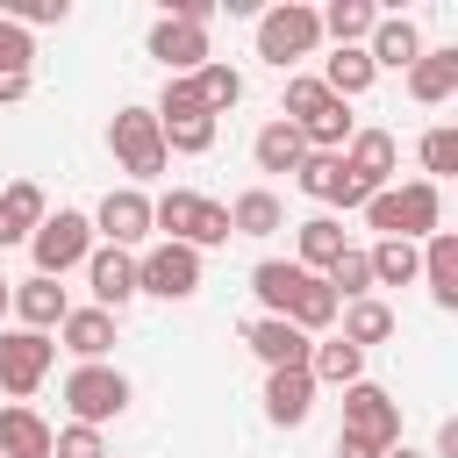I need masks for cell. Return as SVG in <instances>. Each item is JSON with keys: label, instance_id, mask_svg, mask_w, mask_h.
<instances>
[{"label": "cell", "instance_id": "5bb4252c", "mask_svg": "<svg viewBox=\"0 0 458 458\" xmlns=\"http://www.w3.org/2000/svg\"><path fill=\"white\" fill-rule=\"evenodd\" d=\"M86 279H93V308H122V301H136V258L129 250H114V243H100L93 258H86Z\"/></svg>", "mask_w": 458, "mask_h": 458}, {"label": "cell", "instance_id": "8fae6325", "mask_svg": "<svg viewBox=\"0 0 458 458\" xmlns=\"http://www.w3.org/2000/svg\"><path fill=\"white\" fill-rule=\"evenodd\" d=\"M293 179H301V193L308 200H322V208H365L372 193L351 179V165H344V150L329 157V150H308L301 165H293Z\"/></svg>", "mask_w": 458, "mask_h": 458}, {"label": "cell", "instance_id": "e575fe53", "mask_svg": "<svg viewBox=\"0 0 458 458\" xmlns=\"http://www.w3.org/2000/svg\"><path fill=\"white\" fill-rule=\"evenodd\" d=\"M193 93H200V107H208V114H222V107H236V100H243V72H229V64H215V57H208V64L193 72Z\"/></svg>", "mask_w": 458, "mask_h": 458}, {"label": "cell", "instance_id": "ee69618b", "mask_svg": "<svg viewBox=\"0 0 458 458\" xmlns=\"http://www.w3.org/2000/svg\"><path fill=\"white\" fill-rule=\"evenodd\" d=\"M7 301H14V286H7V279H0V315H7Z\"/></svg>", "mask_w": 458, "mask_h": 458}, {"label": "cell", "instance_id": "52a82bcc", "mask_svg": "<svg viewBox=\"0 0 458 458\" xmlns=\"http://www.w3.org/2000/svg\"><path fill=\"white\" fill-rule=\"evenodd\" d=\"M107 143H114V157H122V172L129 179H157L165 172V136H157V114L150 107H122L114 122H107Z\"/></svg>", "mask_w": 458, "mask_h": 458}, {"label": "cell", "instance_id": "d590c367", "mask_svg": "<svg viewBox=\"0 0 458 458\" xmlns=\"http://www.w3.org/2000/svg\"><path fill=\"white\" fill-rule=\"evenodd\" d=\"M322 286H329L336 301H365V286H372V265H365V250H344V258L322 272Z\"/></svg>", "mask_w": 458, "mask_h": 458}, {"label": "cell", "instance_id": "cb8c5ba5", "mask_svg": "<svg viewBox=\"0 0 458 458\" xmlns=\"http://www.w3.org/2000/svg\"><path fill=\"white\" fill-rule=\"evenodd\" d=\"M272 229H286V208L272 186H250L229 200V236H272Z\"/></svg>", "mask_w": 458, "mask_h": 458}, {"label": "cell", "instance_id": "83f0119b", "mask_svg": "<svg viewBox=\"0 0 458 458\" xmlns=\"http://www.w3.org/2000/svg\"><path fill=\"white\" fill-rule=\"evenodd\" d=\"M365 265H372V286H408V279H422V250L401 243V236H379V243L365 250Z\"/></svg>", "mask_w": 458, "mask_h": 458}, {"label": "cell", "instance_id": "7402d4cb", "mask_svg": "<svg viewBox=\"0 0 458 458\" xmlns=\"http://www.w3.org/2000/svg\"><path fill=\"white\" fill-rule=\"evenodd\" d=\"M57 336H64V351H79L86 365H100L107 344H114V315H107V308H72V315L57 322Z\"/></svg>", "mask_w": 458, "mask_h": 458}, {"label": "cell", "instance_id": "ab89813d", "mask_svg": "<svg viewBox=\"0 0 458 458\" xmlns=\"http://www.w3.org/2000/svg\"><path fill=\"white\" fill-rule=\"evenodd\" d=\"M29 57H36V43H29V29H14V21L0 14V72H29Z\"/></svg>", "mask_w": 458, "mask_h": 458}, {"label": "cell", "instance_id": "60d3db41", "mask_svg": "<svg viewBox=\"0 0 458 458\" xmlns=\"http://www.w3.org/2000/svg\"><path fill=\"white\" fill-rule=\"evenodd\" d=\"M21 93H29V72H0V107L21 100Z\"/></svg>", "mask_w": 458, "mask_h": 458}, {"label": "cell", "instance_id": "9a60e30c", "mask_svg": "<svg viewBox=\"0 0 458 458\" xmlns=\"http://www.w3.org/2000/svg\"><path fill=\"white\" fill-rule=\"evenodd\" d=\"M243 344L272 365V372H286V365H308V351H315V336H301L293 322H279V315H258L250 329H243Z\"/></svg>", "mask_w": 458, "mask_h": 458}, {"label": "cell", "instance_id": "d6986e66", "mask_svg": "<svg viewBox=\"0 0 458 458\" xmlns=\"http://www.w3.org/2000/svg\"><path fill=\"white\" fill-rule=\"evenodd\" d=\"M365 43H372V50H365V57H372V72H401V64H415V57H422V36H415V21H408V14H379Z\"/></svg>", "mask_w": 458, "mask_h": 458}, {"label": "cell", "instance_id": "ffe728a7", "mask_svg": "<svg viewBox=\"0 0 458 458\" xmlns=\"http://www.w3.org/2000/svg\"><path fill=\"white\" fill-rule=\"evenodd\" d=\"M50 422L36 415V408H21V401H7L0 408V458H50Z\"/></svg>", "mask_w": 458, "mask_h": 458}, {"label": "cell", "instance_id": "b9f144b4", "mask_svg": "<svg viewBox=\"0 0 458 458\" xmlns=\"http://www.w3.org/2000/svg\"><path fill=\"white\" fill-rule=\"evenodd\" d=\"M336 458H379L372 444H351V437H336Z\"/></svg>", "mask_w": 458, "mask_h": 458}, {"label": "cell", "instance_id": "4316f807", "mask_svg": "<svg viewBox=\"0 0 458 458\" xmlns=\"http://www.w3.org/2000/svg\"><path fill=\"white\" fill-rule=\"evenodd\" d=\"M344 250H351V243H344V222H336V215L301 222V272H308V279H315V272H329Z\"/></svg>", "mask_w": 458, "mask_h": 458}, {"label": "cell", "instance_id": "f546056e", "mask_svg": "<svg viewBox=\"0 0 458 458\" xmlns=\"http://www.w3.org/2000/svg\"><path fill=\"white\" fill-rule=\"evenodd\" d=\"M336 315H344V344H351V351H365V344H386V336H394V308H386V301H372V293H365V301H344Z\"/></svg>", "mask_w": 458, "mask_h": 458}, {"label": "cell", "instance_id": "d6a6232c", "mask_svg": "<svg viewBox=\"0 0 458 458\" xmlns=\"http://www.w3.org/2000/svg\"><path fill=\"white\" fill-rule=\"evenodd\" d=\"M372 21H379V7H365V0H336V7L322 14V36H336V50H358V36H372Z\"/></svg>", "mask_w": 458, "mask_h": 458}, {"label": "cell", "instance_id": "277c9868", "mask_svg": "<svg viewBox=\"0 0 458 458\" xmlns=\"http://www.w3.org/2000/svg\"><path fill=\"white\" fill-rule=\"evenodd\" d=\"M150 114H157V136H165V150H186V157H200V150L215 143V114L200 107L193 79H172V86H165V100H157Z\"/></svg>", "mask_w": 458, "mask_h": 458}, {"label": "cell", "instance_id": "7a4b0ae2", "mask_svg": "<svg viewBox=\"0 0 458 458\" xmlns=\"http://www.w3.org/2000/svg\"><path fill=\"white\" fill-rule=\"evenodd\" d=\"M150 229H165V243L208 250V243H229V208H222V200H208V193L172 186L165 200H150Z\"/></svg>", "mask_w": 458, "mask_h": 458}, {"label": "cell", "instance_id": "ba28073f", "mask_svg": "<svg viewBox=\"0 0 458 458\" xmlns=\"http://www.w3.org/2000/svg\"><path fill=\"white\" fill-rule=\"evenodd\" d=\"M64 408H72V422L100 429V422H114V415L129 408V379H122L114 365H79V372L64 379Z\"/></svg>", "mask_w": 458, "mask_h": 458}, {"label": "cell", "instance_id": "d4e9b609", "mask_svg": "<svg viewBox=\"0 0 458 458\" xmlns=\"http://www.w3.org/2000/svg\"><path fill=\"white\" fill-rule=\"evenodd\" d=\"M422 279H429V301L437 308H458V236L451 229H437L422 243Z\"/></svg>", "mask_w": 458, "mask_h": 458}, {"label": "cell", "instance_id": "6da1fadb", "mask_svg": "<svg viewBox=\"0 0 458 458\" xmlns=\"http://www.w3.org/2000/svg\"><path fill=\"white\" fill-rule=\"evenodd\" d=\"M365 222H372L379 236H401V243H415V236H437V222H444V200H437V186H429V179L379 186V193L365 200Z\"/></svg>", "mask_w": 458, "mask_h": 458}, {"label": "cell", "instance_id": "5b68a950", "mask_svg": "<svg viewBox=\"0 0 458 458\" xmlns=\"http://www.w3.org/2000/svg\"><path fill=\"white\" fill-rule=\"evenodd\" d=\"M29 250H36V272H43V279H57V272L86 265V258H93V215H79V208L43 215V229L29 236Z\"/></svg>", "mask_w": 458, "mask_h": 458}, {"label": "cell", "instance_id": "9c48e42d", "mask_svg": "<svg viewBox=\"0 0 458 458\" xmlns=\"http://www.w3.org/2000/svg\"><path fill=\"white\" fill-rule=\"evenodd\" d=\"M136 293H157V301H186L200 293V250L186 243H157L136 258Z\"/></svg>", "mask_w": 458, "mask_h": 458}, {"label": "cell", "instance_id": "8992f818", "mask_svg": "<svg viewBox=\"0 0 458 458\" xmlns=\"http://www.w3.org/2000/svg\"><path fill=\"white\" fill-rule=\"evenodd\" d=\"M322 43V14L315 7H301V0H286V7H272V14H258V57L265 64H293V57H308Z\"/></svg>", "mask_w": 458, "mask_h": 458}, {"label": "cell", "instance_id": "e0dca14e", "mask_svg": "<svg viewBox=\"0 0 458 458\" xmlns=\"http://www.w3.org/2000/svg\"><path fill=\"white\" fill-rule=\"evenodd\" d=\"M7 308H14V315H21V329H36V336H50V329H57L64 315H72L64 286H57V279H43V272H36V279H21Z\"/></svg>", "mask_w": 458, "mask_h": 458}, {"label": "cell", "instance_id": "4fadbf2b", "mask_svg": "<svg viewBox=\"0 0 458 458\" xmlns=\"http://www.w3.org/2000/svg\"><path fill=\"white\" fill-rule=\"evenodd\" d=\"M93 229H100V236H107L114 250H129V243H143V236H150V200H143L136 186H114V193L100 200Z\"/></svg>", "mask_w": 458, "mask_h": 458}, {"label": "cell", "instance_id": "74e56055", "mask_svg": "<svg viewBox=\"0 0 458 458\" xmlns=\"http://www.w3.org/2000/svg\"><path fill=\"white\" fill-rule=\"evenodd\" d=\"M422 165H429V186H437L444 172H458V129H429V136H422Z\"/></svg>", "mask_w": 458, "mask_h": 458}, {"label": "cell", "instance_id": "2e32d148", "mask_svg": "<svg viewBox=\"0 0 458 458\" xmlns=\"http://www.w3.org/2000/svg\"><path fill=\"white\" fill-rule=\"evenodd\" d=\"M394 136L386 129H351V150H344V165H351V179L365 186V193H379L386 179H394Z\"/></svg>", "mask_w": 458, "mask_h": 458}, {"label": "cell", "instance_id": "836d02e7", "mask_svg": "<svg viewBox=\"0 0 458 458\" xmlns=\"http://www.w3.org/2000/svg\"><path fill=\"white\" fill-rule=\"evenodd\" d=\"M372 79H379V72H372V57H365V50H336V57H329V72H322V86H329L336 100H358Z\"/></svg>", "mask_w": 458, "mask_h": 458}, {"label": "cell", "instance_id": "1f68e13d", "mask_svg": "<svg viewBox=\"0 0 458 458\" xmlns=\"http://www.w3.org/2000/svg\"><path fill=\"white\" fill-rule=\"evenodd\" d=\"M336 308H344V301H336V293H329L322 279H301V293H293L286 322H293L301 336H315V329H329V322H336Z\"/></svg>", "mask_w": 458, "mask_h": 458}, {"label": "cell", "instance_id": "44dd1931", "mask_svg": "<svg viewBox=\"0 0 458 458\" xmlns=\"http://www.w3.org/2000/svg\"><path fill=\"white\" fill-rule=\"evenodd\" d=\"M43 215H50V208H43V186H36V179H14V186L0 193V250L21 243V236H36Z\"/></svg>", "mask_w": 458, "mask_h": 458}, {"label": "cell", "instance_id": "7bdbcfd3", "mask_svg": "<svg viewBox=\"0 0 458 458\" xmlns=\"http://www.w3.org/2000/svg\"><path fill=\"white\" fill-rule=\"evenodd\" d=\"M379 458H422V451H408V444H394V451H379Z\"/></svg>", "mask_w": 458, "mask_h": 458}, {"label": "cell", "instance_id": "8d00e7d4", "mask_svg": "<svg viewBox=\"0 0 458 458\" xmlns=\"http://www.w3.org/2000/svg\"><path fill=\"white\" fill-rule=\"evenodd\" d=\"M329 100H336V93H329L322 79H286V114H279V122H308V114H322Z\"/></svg>", "mask_w": 458, "mask_h": 458}, {"label": "cell", "instance_id": "30bf717a", "mask_svg": "<svg viewBox=\"0 0 458 458\" xmlns=\"http://www.w3.org/2000/svg\"><path fill=\"white\" fill-rule=\"evenodd\" d=\"M50 358H57L50 336H36V329H7V336H0V386H7L14 401H29V394L50 379Z\"/></svg>", "mask_w": 458, "mask_h": 458}, {"label": "cell", "instance_id": "ac0fdd59", "mask_svg": "<svg viewBox=\"0 0 458 458\" xmlns=\"http://www.w3.org/2000/svg\"><path fill=\"white\" fill-rule=\"evenodd\" d=\"M308 408H315V379H308V365H286V372L265 379V415H272L279 429H301Z\"/></svg>", "mask_w": 458, "mask_h": 458}, {"label": "cell", "instance_id": "484cf974", "mask_svg": "<svg viewBox=\"0 0 458 458\" xmlns=\"http://www.w3.org/2000/svg\"><path fill=\"white\" fill-rule=\"evenodd\" d=\"M308 379L315 386H358L365 379V351H351L344 336H329V344L308 351Z\"/></svg>", "mask_w": 458, "mask_h": 458}, {"label": "cell", "instance_id": "f35d334b", "mask_svg": "<svg viewBox=\"0 0 458 458\" xmlns=\"http://www.w3.org/2000/svg\"><path fill=\"white\" fill-rule=\"evenodd\" d=\"M50 458H107V444H100V429L72 422V429H57V437H50Z\"/></svg>", "mask_w": 458, "mask_h": 458}, {"label": "cell", "instance_id": "3957f363", "mask_svg": "<svg viewBox=\"0 0 458 458\" xmlns=\"http://www.w3.org/2000/svg\"><path fill=\"white\" fill-rule=\"evenodd\" d=\"M336 437L372 444V451H394V444H401V401H394L386 386H372V379L344 386V429H336Z\"/></svg>", "mask_w": 458, "mask_h": 458}, {"label": "cell", "instance_id": "4dcf8cb0", "mask_svg": "<svg viewBox=\"0 0 458 458\" xmlns=\"http://www.w3.org/2000/svg\"><path fill=\"white\" fill-rule=\"evenodd\" d=\"M250 157H258V172H293V165L308 157V143H301L293 122H265L258 143H250Z\"/></svg>", "mask_w": 458, "mask_h": 458}, {"label": "cell", "instance_id": "f1b7e54d", "mask_svg": "<svg viewBox=\"0 0 458 458\" xmlns=\"http://www.w3.org/2000/svg\"><path fill=\"white\" fill-rule=\"evenodd\" d=\"M301 279H308L301 265H286V258H265V265L250 272V293L265 301V315H279V322H286V308H293V293H301Z\"/></svg>", "mask_w": 458, "mask_h": 458}, {"label": "cell", "instance_id": "7c38bea8", "mask_svg": "<svg viewBox=\"0 0 458 458\" xmlns=\"http://www.w3.org/2000/svg\"><path fill=\"white\" fill-rule=\"evenodd\" d=\"M150 57H157L172 79H193V72L208 64V29H193V21H172V14H165V21L150 29Z\"/></svg>", "mask_w": 458, "mask_h": 458}, {"label": "cell", "instance_id": "603a6c76", "mask_svg": "<svg viewBox=\"0 0 458 458\" xmlns=\"http://www.w3.org/2000/svg\"><path fill=\"white\" fill-rule=\"evenodd\" d=\"M408 93H415L422 107L451 100V93H458V50H422V57L408 64Z\"/></svg>", "mask_w": 458, "mask_h": 458}]
</instances>
